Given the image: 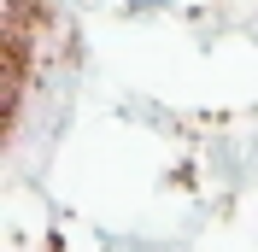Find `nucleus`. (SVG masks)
<instances>
[]
</instances>
